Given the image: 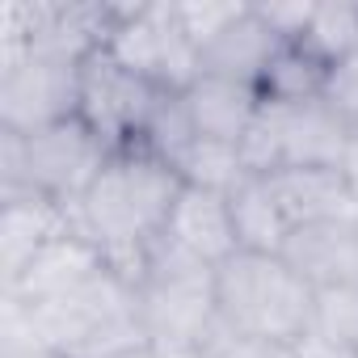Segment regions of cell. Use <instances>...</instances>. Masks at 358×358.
I'll return each mask as SVG.
<instances>
[{
    "mask_svg": "<svg viewBox=\"0 0 358 358\" xmlns=\"http://www.w3.org/2000/svg\"><path fill=\"white\" fill-rule=\"evenodd\" d=\"M182 177L173 164L143 148H118L110 152L101 177L76 207V228L101 249L106 266L122 274L131 287L143 270L148 249L169 232Z\"/></svg>",
    "mask_w": 358,
    "mask_h": 358,
    "instance_id": "1",
    "label": "cell"
},
{
    "mask_svg": "<svg viewBox=\"0 0 358 358\" xmlns=\"http://www.w3.org/2000/svg\"><path fill=\"white\" fill-rule=\"evenodd\" d=\"M135 308L143 337L164 358H207L224 337L215 308V266L182 249L169 232L148 249L135 278Z\"/></svg>",
    "mask_w": 358,
    "mask_h": 358,
    "instance_id": "2",
    "label": "cell"
},
{
    "mask_svg": "<svg viewBox=\"0 0 358 358\" xmlns=\"http://www.w3.org/2000/svg\"><path fill=\"white\" fill-rule=\"evenodd\" d=\"M110 152L114 148L80 118H64L34 135L0 131V199H51L76 211Z\"/></svg>",
    "mask_w": 358,
    "mask_h": 358,
    "instance_id": "3",
    "label": "cell"
},
{
    "mask_svg": "<svg viewBox=\"0 0 358 358\" xmlns=\"http://www.w3.org/2000/svg\"><path fill=\"white\" fill-rule=\"evenodd\" d=\"M215 308L228 333L257 341H299L316 316V287L278 253L236 249L215 266Z\"/></svg>",
    "mask_w": 358,
    "mask_h": 358,
    "instance_id": "4",
    "label": "cell"
},
{
    "mask_svg": "<svg viewBox=\"0 0 358 358\" xmlns=\"http://www.w3.org/2000/svg\"><path fill=\"white\" fill-rule=\"evenodd\" d=\"M22 308L30 324L38 329V337L51 341L68 358H97V354L148 341L139 324V308H135V287L110 266L64 295L22 303Z\"/></svg>",
    "mask_w": 358,
    "mask_h": 358,
    "instance_id": "5",
    "label": "cell"
},
{
    "mask_svg": "<svg viewBox=\"0 0 358 358\" xmlns=\"http://www.w3.org/2000/svg\"><path fill=\"white\" fill-rule=\"evenodd\" d=\"M345 143L350 127L324 101H303V106L262 101V114L253 118L241 143V160L245 173L253 177H274L282 169H341Z\"/></svg>",
    "mask_w": 358,
    "mask_h": 358,
    "instance_id": "6",
    "label": "cell"
},
{
    "mask_svg": "<svg viewBox=\"0 0 358 358\" xmlns=\"http://www.w3.org/2000/svg\"><path fill=\"white\" fill-rule=\"evenodd\" d=\"M106 51L143 80L186 93L199 80V47L190 43L177 5H114V30Z\"/></svg>",
    "mask_w": 358,
    "mask_h": 358,
    "instance_id": "7",
    "label": "cell"
},
{
    "mask_svg": "<svg viewBox=\"0 0 358 358\" xmlns=\"http://www.w3.org/2000/svg\"><path fill=\"white\" fill-rule=\"evenodd\" d=\"M173 93V89H160L152 80H143L139 72H131L127 64H118L106 47L93 51L85 64H80V106H76V118L89 122L114 152L118 148H131L139 143L156 101Z\"/></svg>",
    "mask_w": 358,
    "mask_h": 358,
    "instance_id": "8",
    "label": "cell"
},
{
    "mask_svg": "<svg viewBox=\"0 0 358 358\" xmlns=\"http://www.w3.org/2000/svg\"><path fill=\"white\" fill-rule=\"evenodd\" d=\"M80 64L30 51L26 59L0 68V131L34 135L43 127L76 118V106H80Z\"/></svg>",
    "mask_w": 358,
    "mask_h": 358,
    "instance_id": "9",
    "label": "cell"
},
{
    "mask_svg": "<svg viewBox=\"0 0 358 358\" xmlns=\"http://www.w3.org/2000/svg\"><path fill=\"white\" fill-rule=\"evenodd\" d=\"M76 228V211L51 199H0V291L17 287L30 262Z\"/></svg>",
    "mask_w": 358,
    "mask_h": 358,
    "instance_id": "10",
    "label": "cell"
},
{
    "mask_svg": "<svg viewBox=\"0 0 358 358\" xmlns=\"http://www.w3.org/2000/svg\"><path fill=\"white\" fill-rule=\"evenodd\" d=\"M278 257L316 291L337 287V282H354L358 278V215L291 228Z\"/></svg>",
    "mask_w": 358,
    "mask_h": 358,
    "instance_id": "11",
    "label": "cell"
},
{
    "mask_svg": "<svg viewBox=\"0 0 358 358\" xmlns=\"http://www.w3.org/2000/svg\"><path fill=\"white\" fill-rule=\"evenodd\" d=\"M266 182L291 228L358 215V190L350 186L345 169H282Z\"/></svg>",
    "mask_w": 358,
    "mask_h": 358,
    "instance_id": "12",
    "label": "cell"
},
{
    "mask_svg": "<svg viewBox=\"0 0 358 358\" xmlns=\"http://www.w3.org/2000/svg\"><path fill=\"white\" fill-rule=\"evenodd\" d=\"M186 106H190L199 139L241 148L253 118L262 114V89L245 80H228V76H199L186 89Z\"/></svg>",
    "mask_w": 358,
    "mask_h": 358,
    "instance_id": "13",
    "label": "cell"
},
{
    "mask_svg": "<svg viewBox=\"0 0 358 358\" xmlns=\"http://www.w3.org/2000/svg\"><path fill=\"white\" fill-rule=\"evenodd\" d=\"M97 270H106L101 249H97L80 228H72V232H64L59 241H51V245L30 262V270L17 278V287L0 291V295H9V299H17V303H38V299H51V295H64V291L80 287V282L93 278Z\"/></svg>",
    "mask_w": 358,
    "mask_h": 358,
    "instance_id": "14",
    "label": "cell"
},
{
    "mask_svg": "<svg viewBox=\"0 0 358 358\" xmlns=\"http://www.w3.org/2000/svg\"><path fill=\"white\" fill-rule=\"evenodd\" d=\"M169 236L182 249H190L194 257H203L207 266H224L241 249L232 211H228V194L199 190V186H182L173 220H169Z\"/></svg>",
    "mask_w": 358,
    "mask_h": 358,
    "instance_id": "15",
    "label": "cell"
},
{
    "mask_svg": "<svg viewBox=\"0 0 358 358\" xmlns=\"http://www.w3.org/2000/svg\"><path fill=\"white\" fill-rule=\"evenodd\" d=\"M278 47H282V38H274V30L257 13V5H245L236 13V22L199 51V76H228V80L257 85Z\"/></svg>",
    "mask_w": 358,
    "mask_h": 358,
    "instance_id": "16",
    "label": "cell"
},
{
    "mask_svg": "<svg viewBox=\"0 0 358 358\" xmlns=\"http://www.w3.org/2000/svg\"><path fill=\"white\" fill-rule=\"evenodd\" d=\"M228 211H232V228H236V245L249 253H282V241L291 236V224L270 190L266 177H245V182L228 194Z\"/></svg>",
    "mask_w": 358,
    "mask_h": 358,
    "instance_id": "17",
    "label": "cell"
},
{
    "mask_svg": "<svg viewBox=\"0 0 358 358\" xmlns=\"http://www.w3.org/2000/svg\"><path fill=\"white\" fill-rule=\"evenodd\" d=\"M324 80H329V64L320 55H312L303 43H282L274 51V59L266 64L257 89H262V101L303 106V101L324 97Z\"/></svg>",
    "mask_w": 358,
    "mask_h": 358,
    "instance_id": "18",
    "label": "cell"
},
{
    "mask_svg": "<svg viewBox=\"0 0 358 358\" xmlns=\"http://www.w3.org/2000/svg\"><path fill=\"white\" fill-rule=\"evenodd\" d=\"M177 177H182L186 186H199V190L232 194L249 173H245L241 148H232V143H215V139H194L190 152L177 160Z\"/></svg>",
    "mask_w": 358,
    "mask_h": 358,
    "instance_id": "19",
    "label": "cell"
},
{
    "mask_svg": "<svg viewBox=\"0 0 358 358\" xmlns=\"http://www.w3.org/2000/svg\"><path fill=\"white\" fill-rule=\"evenodd\" d=\"M194 139H199V131H194L186 93H164V97L156 101V110H152V118H148L139 143H131V148H143V152H152V156H160L164 164L177 169V160L190 152Z\"/></svg>",
    "mask_w": 358,
    "mask_h": 358,
    "instance_id": "20",
    "label": "cell"
},
{
    "mask_svg": "<svg viewBox=\"0 0 358 358\" xmlns=\"http://www.w3.org/2000/svg\"><path fill=\"white\" fill-rule=\"evenodd\" d=\"M299 43L312 55H320L329 68L341 64L345 55L358 51V5H316Z\"/></svg>",
    "mask_w": 358,
    "mask_h": 358,
    "instance_id": "21",
    "label": "cell"
},
{
    "mask_svg": "<svg viewBox=\"0 0 358 358\" xmlns=\"http://www.w3.org/2000/svg\"><path fill=\"white\" fill-rule=\"evenodd\" d=\"M312 329L320 337H329L333 345L358 354V278L354 282H337L316 291V316Z\"/></svg>",
    "mask_w": 358,
    "mask_h": 358,
    "instance_id": "22",
    "label": "cell"
},
{
    "mask_svg": "<svg viewBox=\"0 0 358 358\" xmlns=\"http://www.w3.org/2000/svg\"><path fill=\"white\" fill-rule=\"evenodd\" d=\"M0 358H68V354H59L51 341L38 337L17 299L0 295Z\"/></svg>",
    "mask_w": 358,
    "mask_h": 358,
    "instance_id": "23",
    "label": "cell"
},
{
    "mask_svg": "<svg viewBox=\"0 0 358 358\" xmlns=\"http://www.w3.org/2000/svg\"><path fill=\"white\" fill-rule=\"evenodd\" d=\"M241 9H245L241 0H182V5H177V17H182L190 43L203 51L211 38H220V34L236 22Z\"/></svg>",
    "mask_w": 358,
    "mask_h": 358,
    "instance_id": "24",
    "label": "cell"
},
{
    "mask_svg": "<svg viewBox=\"0 0 358 358\" xmlns=\"http://www.w3.org/2000/svg\"><path fill=\"white\" fill-rule=\"evenodd\" d=\"M320 101H324L345 127H358V51L329 68V80H324V97H320Z\"/></svg>",
    "mask_w": 358,
    "mask_h": 358,
    "instance_id": "25",
    "label": "cell"
},
{
    "mask_svg": "<svg viewBox=\"0 0 358 358\" xmlns=\"http://www.w3.org/2000/svg\"><path fill=\"white\" fill-rule=\"evenodd\" d=\"M257 13L274 30V38L299 43L308 22H312V13H316V5H312V0H270V5H257Z\"/></svg>",
    "mask_w": 358,
    "mask_h": 358,
    "instance_id": "26",
    "label": "cell"
},
{
    "mask_svg": "<svg viewBox=\"0 0 358 358\" xmlns=\"http://www.w3.org/2000/svg\"><path fill=\"white\" fill-rule=\"evenodd\" d=\"M207 358H299L295 341H257V337H236L224 329V337L207 350Z\"/></svg>",
    "mask_w": 358,
    "mask_h": 358,
    "instance_id": "27",
    "label": "cell"
},
{
    "mask_svg": "<svg viewBox=\"0 0 358 358\" xmlns=\"http://www.w3.org/2000/svg\"><path fill=\"white\" fill-rule=\"evenodd\" d=\"M295 350H299V358H358V354H350V350L333 345L329 337H320L316 329H308V333L295 341Z\"/></svg>",
    "mask_w": 358,
    "mask_h": 358,
    "instance_id": "28",
    "label": "cell"
},
{
    "mask_svg": "<svg viewBox=\"0 0 358 358\" xmlns=\"http://www.w3.org/2000/svg\"><path fill=\"white\" fill-rule=\"evenodd\" d=\"M97 358H164L152 341H135V345H122V350H110V354H97Z\"/></svg>",
    "mask_w": 358,
    "mask_h": 358,
    "instance_id": "29",
    "label": "cell"
},
{
    "mask_svg": "<svg viewBox=\"0 0 358 358\" xmlns=\"http://www.w3.org/2000/svg\"><path fill=\"white\" fill-rule=\"evenodd\" d=\"M345 177H350V186L358 190V127H350V143H345V160H341Z\"/></svg>",
    "mask_w": 358,
    "mask_h": 358,
    "instance_id": "30",
    "label": "cell"
}]
</instances>
